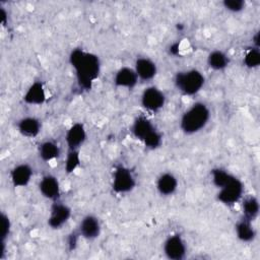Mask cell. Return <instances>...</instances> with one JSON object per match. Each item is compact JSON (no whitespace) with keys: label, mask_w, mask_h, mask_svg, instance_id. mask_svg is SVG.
<instances>
[{"label":"cell","mask_w":260,"mask_h":260,"mask_svg":"<svg viewBox=\"0 0 260 260\" xmlns=\"http://www.w3.org/2000/svg\"><path fill=\"white\" fill-rule=\"evenodd\" d=\"M79 165H80L79 150H68L66 159H65V165H64L65 172L67 174H71L78 168Z\"/></svg>","instance_id":"obj_24"},{"label":"cell","mask_w":260,"mask_h":260,"mask_svg":"<svg viewBox=\"0 0 260 260\" xmlns=\"http://www.w3.org/2000/svg\"><path fill=\"white\" fill-rule=\"evenodd\" d=\"M0 20L3 25H5L7 22V12L5 11V9L3 7H1V9H0Z\"/></svg>","instance_id":"obj_28"},{"label":"cell","mask_w":260,"mask_h":260,"mask_svg":"<svg viewBox=\"0 0 260 260\" xmlns=\"http://www.w3.org/2000/svg\"><path fill=\"white\" fill-rule=\"evenodd\" d=\"M71 216V208L61 202H55L50 211L48 224L51 229H60L63 226Z\"/></svg>","instance_id":"obj_9"},{"label":"cell","mask_w":260,"mask_h":260,"mask_svg":"<svg viewBox=\"0 0 260 260\" xmlns=\"http://www.w3.org/2000/svg\"><path fill=\"white\" fill-rule=\"evenodd\" d=\"M244 64L248 68H256L260 65V52L258 48H251L244 57Z\"/></svg>","instance_id":"obj_25"},{"label":"cell","mask_w":260,"mask_h":260,"mask_svg":"<svg viewBox=\"0 0 260 260\" xmlns=\"http://www.w3.org/2000/svg\"><path fill=\"white\" fill-rule=\"evenodd\" d=\"M134 70L138 76V79L148 81L151 80L157 72L155 62L147 57H139L135 61Z\"/></svg>","instance_id":"obj_13"},{"label":"cell","mask_w":260,"mask_h":260,"mask_svg":"<svg viewBox=\"0 0 260 260\" xmlns=\"http://www.w3.org/2000/svg\"><path fill=\"white\" fill-rule=\"evenodd\" d=\"M178 188V180L172 173H164L156 180V190L161 196L173 195Z\"/></svg>","instance_id":"obj_17"},{"label":"cell","mask_w":260,"mask_h":260,"mask_svg":"<svg viewBox=\"0 0 260 260\" xmlns=\"http://www.w3.org/2000/svg\"><path fill=\"white\" fill-rule=\"evenodd\" d=\"M162 250L166 257L171 260H182L187 253L186 243L178 234L172 235L166 239Z\"/></svg>","instance_id":"obj_8"},{"label":"cell","mask_w":260,"mask_h":260,"mask_svg":"<svg viewBox=\"0 0 260 260\" xmlns=\"http://www.w3.org/2000/svg\"><path fill=\"white\" fill-rule=\"evenodd\" d=\"M101 230L100 219L92 214H87L79 223L78 234L85 240H93L100 236Z\"/></svg>","instance_id":"obj_11"},{"label":"cell","mask_w":260,"mask_h":260,"mask_svg":"<svg viewBox=\"0 0 260 260\" xmlns=\"http://www.w3.org/2000/svg\"><path fill=\"white\" fill-rule=\"evenodd\" d=\"M138 81V76L134 70V68H130L127 66L121 67L114 76V83L118 87L124 88H133Z\"/></svg>","instance_id":"obj_16"},{"label":"cell","mask_w":260,"mask_h":260,"mask_svg":"<svg viewBox=\"0 0 260 260\" xmlns=\"http://www.w3.org/2000/svg\"><path fill=\"white\" fill-rule=\"evenodd\" d=\"M132 133L135 138L143 142V144L150 149H155L160 146L162 136L155 128L152 122L144 116L137 117L132 125Z\"/></svg>","instance_id":"obj_3"},{"label":"cell","mask_w":260,"mask_h":260,"mask_svg":"<svg viewBox=\"0 0 260 260\" xmlns=\"http://www.w3.org/2000/svg\"><path fill=\"white\" fill-rule=\"evenodd\" d=\"M174 82L179 91L186 95H193L201 90L205 83V78L199 70L189 69L178 72Z\"/></svg>","instance_id":"obj_4"},{"label":"cell","mask_w":260,"mask_h":260,"mask_svg":"<svg viewBox=\"0 0 260 260\" xmlns=\"http://www.w3.org/2000/svg\"><path fill=\"white\" fill-rule=\"evenodd\" d=\"M41 122L35 117H24L17 123V129L21 135L27 138H34L41 132Z\"/></svg>","instance_id":"obj_18"},{"label":"cell","mask_w":260,"mask_h":260,"mask_svg":"<svg viewBox=\"0 0 260 260\" xmlns=\"http://www.w3.org/2000/svg\"><path fill=\"white\" fill-rule=\"evenodd\" d=\"M60 152L61 150L59 145L52 140L44 141L39 146V155L44 161H52L58 158Z\"/></svg>","instance_id":"obj_19"},{"label":"cell","mask_w":260,"mask_h":260,"mask_svg":"<svg viewBox=\"0 0 260 260\" xmlns=\"http://www.w3.org/2000/svg\"><path fill=\"white\" fill-rule=\"evenodd\" d=\"M69 63L74 69L78 85L85 90L90 89L101 72L100 58L83 49H74L69 55Z\"/></svg>","instance_id":"obj_1"},{"label":"cell","mask_w":260,"mask_h":260,"mask_svg":"<svg viewBox=\"0 0 260 260\" xmlns=\"http://www.w3.org/2000/svg\"><path fill=\"white\" fill-rule=\"evenodd\" d=\"M210 119V111L206 104L197 102L190 106L182 115L180 120L181 130L188 135L202 130Z\"/></svg>","instance_id":"obj_2"},{"label":"cell","mask_w":260,"mask_h":260,"mask_svg":"<svg viewBox=\"0 0 260 260\" xmlns=\"http://www.w3.org/2000/svg\"><path fill=\"white\" fill-rule=\"evenodd\" d=\"M236 234L237 237L242 242H251L256 236L255 229L252 225V221L243 218L236 224Z\"/></svg>","instance_id":"obj_20"},{"label":"cell","mask_w":260,"mask_h":260,"mask_svg":"<svg viewBox=\"0 0 260 260\" xmlns=\"http://www.w3.org/2000/svg\"><path fill=\"white\" fill-rule=\"evenodd\" d=\"M135 185L136 180L130 169L124 166L116 167L112 180V188L116 193H128L134 189Z\"/></svg>","instance_id":"obj_5"},{"label":"cell","mask_w":260,"mask_h":260,"mask_svg":"<svg viewBox=\"0 0 260 260\" xmlns=\"http://www.w3.org/2000/svg\"><path fill=\"white\" fill-rule=\"evenodd\" d=\"M223 7L231 12H240L245 8V1L243 0H224L222 2Z\"/></svg>","instance_id":"obj_27"},{"label":"cell","mask_w":260,"mask_h":260,"mask_svg":"<svg viewBox=\"0 0 260 260\" xmlns=\"http://www.w3.org/2000/svg\"><path fill=\"white\" fill-rule=\"evenodd\" d=\"M141 106L148 112H158L166 104L165 93L156 86L146 87L141 94Z\"/></svg>","instance_id":"obj_7"},{"label":"cell","mask_w":260,"mask_h":260,"mask_svg":"<svg viewBox=\"0 0 260 260\" xmlns=\"http://www.w3.org/2000/svg\"><path fill=\"white\" fill-rule=\"evenodd\" d=\"M86 140V130L82 123H74L67 130L65 135L68 150H79Z\"/></svg>","instance_id":"obj_10"},{"label":"cell","mask_w":260,"mask_h":260,"mask_svg":"<svg viewBox=\"0 0 260 260\" xmlns=\"http://www.w3.org/2000/svg\"><path fill=\"white\" fill-rule=\"evenodd\" d=\"M47 100L46 89L42 81H35L31 83L25 93L23 94V102L27 105H43Z\"/></svg>","instance_id":"obj_15"},{"label":"cell","mask_w":260,"mask_h":260,"mask_svg":"<svg viewBox=\"0 0 260 260\" xmlns=\"http://www.w3.org/2000/svg\"><path fill=\"white\" fill-rule=\"evenodd\" d=\"M229 57L225 53L219 50L212 51L207 56V64L208 66L216 71L223 70L229 65Z\"/></svg>","instance_id":"obj_21"},{"label":"cell","mask_w":260,"mask_h":260,"mask_svg":"<svg viewBox=\"0 0 260 260\" xmlns=\"http://www.w3.org/2000/svg\"><path fill=\"white\" fill-rule=\"evenodd\" d=\"M1 242H6V239L8 238V236L10 235V231H11V222L10 219L8 217L7 214H5L4 212H2L1 214Z\"/></svg>","instance_id":"obj_26"},{"label":"cell","mask_w":260,"mask_h":260,"mask_svg":"<svg viewBox=\"0 0 260 260\" xmlns=\"http://www.w3.org/2000/svg\"><path fill=\"white\" fill-rule=\"evenodd\" d=\"M211 177H212L213 184L219 189L224 185H226L235 176L225 170L216 168L211 170Z\"/></svg>","instance_id":"obj_23"},{"label":"cell","mask_w":260,"mask_h":260,"mask_svg":"<svg viewBox=\"0 0 260 260\" xmlns=\"http://www.w3.org/2000/svg\"><path fill=\"white\" fill-rule=\"evenodd\" d=\"M41 194L50 200H58L60 197V183L53 175H46L42 178L39 184Z\"/></svg>","instance_id":"obj_12"},{"label":"cell","mask_w":260,"mask_h":260,"mask_svg":"<svg viewBox=\"0 0 260 260\" xmlns=\"http://www.w3.org/2000/svg\"><path fill=\"white\" fill-rule=\"evenodd\" d=\"M243 192V183L237 177H234L226 185L219 188V191L216 194V198L222 204L234 205L242 198Z\"/></svg>","instance_id":"obj_6"},{"label":"cell","mask_w":260,"mask_h":260,"mask_svg":"<svg viewBox=\"0 0 260 260\" xmlns=\"http://www.w3.org/2000/svg\"><path fill=\"white\" fill-rule=\"evenodd\" d=\"M32 169L27 164H19L10 172V181L14 187H25L31 180Z\"/></svg>","instance_id":"obj_14"},{"label":"cell","mask_w":260,"mask_h":260,"mask_svg":"<svg viewBox=\"0 0 260 260\" xmlns=\"http://www.w3.org/2000/svg\"><path fill=\"white\" fill-rule=\"evenodd\" d=\"M243 213L244 218L253 221L259 213V202L256 197L249 196L243 201Z\"/></svg>","instance_id":"obj_22"}]
</instances>
